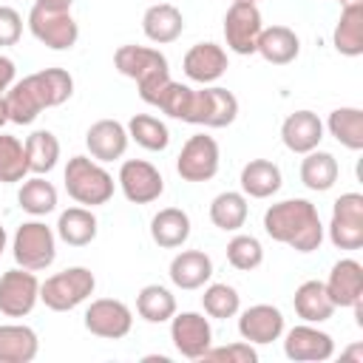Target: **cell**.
Segmentation results:
<instances>
[{
	"instance_id": "13",
	"label": "cell",
	"mask_w": 363,
	"mask_h": 363,
	"mask_svg": "<svg viewBox=\"0 0 363 363\" xmlns=\"http://www.w3.org/2000/svg\"><path fill=\"white\" fill-rule=\"evenodd\" d=\"M116 182H119V187L130 204H150L164 193L162 173L145 159H125Z\"/></svg>"
},
{
	"instance_id": "39",
	"label": "cell",
	"mask_w": 363,
	"mask_h": 363,
	"mask_svg": "<svg viewBox=\"0 0 363 363\" xmlns=\"http://www.w3.org/2000/svg\"><path fill=\"white\" fill-rule=\"evenodd\" d=\"M201 306L210 318H218V320H227V318H235L238 309H241V295L235 286L230 284H210L201 295Z\"/></svg>"
},
{
	"instance_id": "6",
	"label": "cell",
	"mask_w": 363,
	"mask_h": 363,
	"mask_svg": "<svg viewBox=\"0 0 363 363\" xmlns=\"http://www.w3.org/2000/svg\"><path fill=\"white\" fill-rule=\"evenodd\" d=\"M11 255L17 267L40 272L57 258V235L45 221H23L11 238Z\"/></svg>"
},
{
	"instance_id": "26",
	"label": "cell",
	"mask_w": 363,
	"mask_h": 363,
	"mask_svg": "<svg viewBox=\"0 0 363 363\" xmlns=\"http://www.w3.org/2000/svg\"><path fill=\"white\" fill-rule=\"evenodd\" d=\"M292 306H295V312H298V318H301L303 323H323V320H329V318L335 315V309H337V306L332 303V298H329L323 281H303V284L295 289V295H292Z\"/></svg>"
},
{
	"instance_id": "19",
	"label": "cell",
	"mask_w": 363,
	"mask_h": 363,
	"mask_svg": "<svg viewBox=\"0 0 363 363\" xmlns=\"http://www.w3.org/2000/svg\"><path fill=\"white\" fill-rule=\"evenodd\" d=\"M128 128L116 119H99L88 128L85 133V145H88V153L91 159L96 162H113V159H122L125 150H128Z\"/></svg>"
},
{
	"instance_id": "44",
	"label": "cell",
	"mask_w": 363,
	"mask_h": 363,
	"mask_svg": "<svg viewBox=\"0 0 363 363\" xmlns=\"http://www.w3.org/2000/svg\"><path fill=\"white\" fill-rule=\"evenodd\" d=\"M34 6H40V9H45V11H71L74 0H37Z\"/></svg>"
},
{
	"instance_id": "9",
	"label": "cell",
	"mask_w": 363,
	"mask_h": 363,
	"mask_svg": "<svg viewBox=\"0 0 363 363\" xmlns=\"http://www.w3.org/2000/svg\"><path fill=\"white\" fill-rule=\"evenodd\" d=\"M218 162H221L218 142L207 133H193L182 145V153L176 159V173L184 182H210L218 173Z\"/></svg>"
},
{
	"instance_id": "46",
	"label": "cell",
	"mask_w": 363,
	"mask_h": 363,
	"mask_svg": "<svg viewBox=\"0 0 363 363\" xmlns=\"http://www.w3.org/2000/svg\"><path fill=\"white\" fill-rule=\"evenodd\" d=\"M6 241H9V235H6V227L0 224V255H3V250H6Z\"/></svg>"
},
{
	"instance_id": "40",
	"label": "cell",
	"mask_w": 363,
	"mask_h": 363,
	"mask_svg": "<svg viewBox=\"0 0 363 363\" xmlns=\"http://www.w3.org/2000/svg\"><path fill=\"white\" fill-rule=\"evenodd\" d=\"M227 261H230V267H235L241 272H252L264 261V247L255 235H244V233L233 235L227 244Z\"/></svg>"
},
{
	"instance_id": "24",
	"label": "cell",
	"mask_w": 363,
	"mask_h": 363,
	"mask_svg": "<svg viewBox=\"0 0 363 363\" xmlns=\"http://www.w3.org/2000/svg\"><path fill=\"white\" fill-rule=\"evenodd\" d=\"M142 31H145V37L150 40V43H156V45H167V43H173V40H179L182 37V31H184V17H182V11L173 6V3H153L147 11H145V17H142Z\"/></svg>"
},
{
	"instance_id": "49",
	"label": "cell",
	"mask_w": 363,
	"mask_h": 363,
	"mask_svg": "<svg viewBox=\"0 0 363 363\" xmlns=\"http://www.w3.org/2000/svg\"><path fill=\"white\" fill-rule=\"evenodd\" d=\"M156 3H164V0H156Z\"/></svg>"
},
{
	"instance_id": "2",
	"label": "cell",
	"mask_w": 363,
	"mask_h": 363,
	"mask_svg": "<svg viewBox=\"0 0 363 363\" xmlns=\"http://www.w3.org/2000/svg\"><path fill=\"white\" fill-rule=\"evenodd\" d=\"M264 230L272 241L286 244L295 252H315L323 241V224L318 207L306 199H286L267 207Z\"/></svg>"
},
{
	"instance_id": "45",
	"label": "cell",
	"mask_w": 363,
	"mask_h": 363,
	"mask_svg": "<svg viewBox=\"0 0 363 363\" xmlns=\"http://www.w3.org/2000/svg\"><path fill=\"white\" fill-rule=\"evenodd\" d=\"M6 122H9V111H6V99L0 96V128H3Z\"/></svg>"
},
{
	"instance_id": "38",
	"label": "cell",
	"mask_w": 363,
	"mask_h": 363,
	"mask_svg": "<svg viewBox=\"0 0 363 363\" xmlns=\"http://www.w3.org/2000/svg\"><path fill=\"white\" fill-rule=\"evenodd\" d=\"M28 176V159H26V145L11 136L0 133V182L14 184Z\"/></svg>"
},
{
	"instance_id": "8",
	"label": "cell",
	"mask_w": 363,
	"mask_h": 363,
	"mask_svg": "<svg viewBox=\"0 0 363 363\" xmlns=\"http://www.w3.org/2000/svg\"><path fill=\"white\" fill-rule=\"evenodd\" d=\"M28 31L37 43H43L51 51H68L79 40V26L71 17V11H45L34 6L28 11Z\"/></svg>"
},
{
	"instance_id": "25",
	"label": "cell",
	"mask_w": 363,
	"mask_h": 363,
	"mask_svg": "<svg viewBox=\"0 0 363 363\" xmlns=\"http://www.w3.org/2000/svg\"><path fill=\"white\" fill-rule=\"evenodd\" d=\"M241 193L250 196V199H269L281 190L284 184V176H281V167L269 159H250L244 167H241Z\"/></svg>"
},
{
	"instance_id": "34",
	"label": "cell",
	"mask_w": 363,
	"mask_h": 363,
	"mask_svg": "<svg viewBox=\"0 0 363 363\" xmlns=\"http://www.w3.org/2000/svg\"><path fill=\"white\" fill-rule=\"evenodd\" d=\"M329 133L349 150H363V111L360 108H335L326 119Z\"/></svg>"
},
{
	"instance_id": "27",
	"label": "cell",
	"mask_w": 363,
	"mask_h": 363,
	"mask_svg": "<svg viewBox=\"0 0 363 363\" xmlns=\"http://www.w3.org/2000/svg\"><path fill=\"white\" fill-rule=\"evenodd\" d=\"M40 352L37 332L23 323H0V363H31Z\"/></svg>"
},
{
	"instance_id": "5",
	"label": "cell",
	"mask_w": 363,
	"mask_h": 363,
	"mask_svg": "<svg viewBox=\"0 0 363 363\" xmlns=\"http://www.w3.org/2000/svg\"><path fill=\"white\" fill-rule=\"evenodd\" d=\"M94 286L96 278L88 267H68L40 284V301L54 312H68L88 301L94 295Z\"/></svg>"
},
{
	"instance_id": "47",
	"label": "cell",
	"mask_w": 363,
	"mask_h": 363,
	"mask_svg": "<svg viewBox=\"0 0 363 363\" xmlns=\"http://www.w3.org/2000/svg\"><path fill=\"white\" fill-rule=\"evenodd\" d=\"M233 3H255V0H233Z\"/></svg>"
},
{
	"instance_id": "11",
	"label": "cell",
	"mask_w": 363,
	"mask_h": 363,
	"mask_svg": "<svg viewBox=\"0 0 363 363\" xmlns=\"http://www.w3.org/2000/svg\"><path fill=\"white\" fill-rule=\"evenodd\" d=\"M40 301V281L31 269L14 267L0 275V312L6 318H26Z\"/></svg>"
},
{
	"instance_id": "7",
	"label": "cell",
	"mask_w": 363,
	"mask_h": 363,
	"mask_svg": "<svg viewBox=\"0 0 363 363\" xmlns=\"http://www.w3.org/2000/svg\"><path fill=\"white\" fill-rule=\"evenodd\" d=\"M238 116V99L218 85L193 88V99H190V111H187V122L190 125H204V128H227L233 125Z\"/></svg>"
},
{
	"instance_id": "20",
	"label": "cell",
	"mask_w": 363,
	"mask_h": 363,
	"mask_svg": "<svg viewBox=\"0 0 363 363\" xmlns=\"http://www.w3.org/2000/svg\"><path fill=\"white\" fill-rule=\"evenodd\" d=\"M323 286L335 306H354L363 301V267L354 258H340Z\"/></svg>"
},
{
	"instance_id": "23",
	"label": "cell",
	"mask_w": 363,
	"mask_h": 363,
	"mask_svg": "<svg viewBox=\"0 0 363 363\" xmlns=\"http://www.w3.org/2000/svg\"><path fill=\"white\" fill-rule=\"evenodd\" d=\"M332 45L343 57H360L363 54V0L343 3L337 26L332 31Z\"/></svg>"
},
{
	"instance_id": "3",
	"label": "cell",
	"mask_w": 363,
	"mask_h": 363,
	"mask_svg": "<svg viewBox=\"0 0 363 363\" xmlns=\"http://www.w3.org/2000/svg\"><path fill=\"white\" fill-rule=\"evenodd\" d=\"M113 65L122 77L136 82L139 96L147 105H156V99L170 82L167 57L150 45H119L113 51Z\"/></svg>"
},
{
	"instance_id": "35",
	"label": "cell",
	"mask_w": 363,
	"mask_h": 363,
	"mask_svg": "<svg viewBox=\"0 0 363 363\" xmlns=\"http://www.w3.org/2000/svg\"><path fill=\"white\" fill-rule=\"evenodd\" d=\"M26 159H28V173L43 176L57 167L60 159V142L51 130H34L26 139Z\"/></svg>"
},
{
	"instance_id": "15",
	"label": "cell",
	"mask_w": 363,
	"mask_h": 363,
	"mask_svg": "<svg viewBox=\"0 0 363 363\" xmlns=\"http://www.w3.org/2000/svg\"><path fill=\"white\" fill-rule=\"evenodd\" d=\"M130 326H133V312L128 309V303L116 298H96L85 309V329L96 337L119 340L130 332Z\"/></svg>"
},
{
	"instance_id": "10",
	"label": "cell",
	"mask_w": 363,
	"mask_h": 363,
	"mask_svg": "<svg viewBox=\"0 0 363 363\" xmlns=\"http://www.w3.org/2000/svg\"><path fill=\"white\" fill-rule=\"evenodd\" d=\"M329 241L337 250H360L363 247V196L343 193L332 204Z\"/></svg>"
},
{
	"instance_id": "18",
	"label": "cell",
	"mask_w": 363,
	"mask_h": 363,
	"mask_svg": "<svg viewBox=\"0 0 363 363\" xmlns=\"http://www.w3.org/2000/svg\"><path fill=\"white\" fill-rule=\"evenodd\" d=\"M182 68H184L187 79H193L199 85H210V82L224 77V71H227V51L218 43H196L184 54Z\"/></svg>"
},
{
	"instance_id": "31",
	"label": "cell",
	"mask_w": 363,
	"mask_h": 363,
	"mask_svg": "<svg viewBox=\"0 0 363 363\" xmlns=\"http://www.w3.org/2000/svg\"><path fill=\"white\" fill-rule=\"evenodd\" d=\"M96 216L91 213V207H68L60 213L57 218V235L68 244V247H85L96 238Z\"/></svg>"
},
{
	"instance_id": "48",
	"label": "cell",
	"mask_w": 363,
	"mask_h": 363,
	"mask_svg": "<svg viewBox=\"0 0 363 363\" xmlns=\"http://www.w3.org/2000/svg\"><path fill=\"white\" fill-rule=\"evenodd\" d=\"M337 3H340V6H343V3H349V0H337Z\"/></svg>"
},
{
	"instance_id": "32",
	"label": "cell",
	"mask_w": 363,
	"mask_h": 363,
	"mask_svg": "<svg viewBox=\"0 0 363 363\" xmlns=\"http://www.w3.org/2000/svg\"><path fill=\"white\" fill-rule=\"evenodd\" d=\"M247 213H250L247 196L244 193H235V190H224V193H218L210 201V221L218 230H224V233L241 230L244 221H247Z\"/></svg>"
},
{
	"instance_id": "30",
	"label": "cell",
	"mask_w": 363,
	"mask_h": 363,
	"mask_svg": "<svg viewBox=\"0 0 363 363\" xmlns=\"http://www.w3.org/2000/svg\"><path fill=\"white\" fill-rule=\"evenodd\" d=\"M337 176H340V164H337V159L332 153L318 150V147L303 153V162H301V182H303V187H309L315 193H326V190L335 187Z\"/></svg>"
},
{
	"instance_id": "41",
	"label": "cell",
	"mask_w": 363,
	"mask_h": 363,
	"mask_svg": "<svg viewBox=\"0 0 363 363\" xmlns=\"http://www.w3.org/2000/svg\"><path fill=\"white\" fill-rule=\"evenodd\" d=\"M204 363H255L258 352L252 349V343L238 340V343H227V346H210L201 354Z\"/></svg>"
},
{
	"instance_id": "4",
	"label": "cell",
	"mask_w": 363,
	"mask_h": 363,
	"mask_svg": "<svg viewBox=\"0 0 363 363\" xmlns=\"http://www.w3.org/2000/svg\"><path fill=\"white\" fill-rule=\"evenodd\" d=\"M65 190L68 196L82 207H99L113 199V176L102 167V162L88 156H71L65 164Z\"/></svg>"
},
{
	"instance_id": "22",
	"label": "cell",
	"mask_w": 363,
	"mask_h": 363,
	"mask_svg": "<svg viewBox=\"0 0 363 363\" xmlns=\"http://www.w3.org/2000/svg\"><path fill=\"white\" fill-rule=\"evenodd\" d=\"M167 275L179 289H201L213 278V258L201 250H182L173 255Z\"/></svg>"
},
{
	"instance_id": "14",
	"label": "cell",
	"mask_w": 363,
	"mask_h": 363,
	"mask_svg": "<svg viewBox=\"0 0 363 363\" xmlns=\"http://www.w3.org/2000/svg\"><path fill=\"white\" fill-rule=\"evenodd\" d=\"M170 340L182 357L201 360V354L213 346V326L199 312H179L170 318Z\"/></svg>"
},
{
	"instance_id": "28",
	"label": "cell",
	"mask_w": 363,
	"mask_h": 363,
	"mask_svg": "<svg viewBox=\"0 0 363 363\" xmlns=\"http://www.w3.org/2000/svg\"><path fill=\"white\" fill-rule=\"evenodd\" d=\"M255 54H261L272 65H286L301 54V40L286 26H269V28H261Z\"/></svg>"
},
{
	"instance_id": "43",
	"label": "cell",
	"mask_w": 363,
	"mask_h": 363,
	"mask_svg": "<svg viewBox=\"0 0 363 363\" xmlns=\"http://www.w3.org/2000/svg\"><path fill=\"white\" fill-rule=\"evenodd\" d=\"M14 77H17V68H14V62L6 57V54H0V96L14 85Z\"/></svg>"
},
{
	"instance_id": "29",
	"label": "cell",
	"mask_w": 363,
	"mask_h": 363,
	"mask_svg": "<svg viewBox=\"0 0 363 363\" xmlns=\"http://www.w3.org/2000/svg\"><path fill=\"white\" fill-rule=\"evenodd\" d=\"M150 238L164 247L176 250L190 238V216L179 207H164L150 218Z\"/></svg>"
},
{
	"instance_id": "36",
	"label": "cell",
	"mask_w": 363,
	"mask_h": 363,
	"mask_svg": "<svg viewBox=\"0 0 363 363\" xmlns=\"http://www.w3.org/2000/svg\"><path fill=\"white\" fill-rule=\"evenodd\" d=\"M17 201H20V210H26L28 216H48L57 207V187L43 176L23 179Z\"/></svg>"
},
{
	"instance_id": "1",
	"label": "cell",
	"mask_w": 363,
	"mask_h": 363,
	"mask_svg": "<svg viewBox=\"0 0 363 363\" xmlns=\"http://www.w3.org/2000/svg\"><path fill=\"white\" fill-rule=\"evenodd\" d=\"M71 94H74V77L65 68H43L37 74H28L3 94L9 122L31 125L45 108H57L68 102Z\"/></svg>"
},
{
	"instance_id": "17",
	"label": "cell",
	"mask_w": 363,
	"mask_h": 363,
	"mask_svg": "<svg viewBox=\"0 0 363 363\" xmlns=\"http://www.w3.org/2000/svg\"><path fill=\"white\" fill-rule=\"evenodd\" d=\"M238 335L247 340V343H272L284 335V315L278 306L272 303H255L250 309L241 312L238 318Z\"/></svg>"
},
{
	"instance_id": "37",
	"label": "cell",
	"mask_w": 363,
	"mask_h": 363,
	"mask_svg": "<svg viewBox=\"0 0 363 363\" xmlns=\"http://www.w3.org/2000/svg\"><path fill=\"white\" fill-rule=\"evenodd\" d=\"M128 136L145 147V150H153V153H162L167 145H170V130L167 125L159 119V116H150V113H136L130 116L128 122Z\"/></svg>"
},
{
	"instance_id": "12",
	"label": "cell",
	"mask_w": 363,
	"mask_h": 363,
	"mask_svg": "<svg viewBox=\"0 0 363 363\" xmlns=\"http://www.w3.org/2000/svg\"><path fill=\"white\" fill-rule=\"evenodd\" d=\"M261 28H264V20H261V11L255 3H233L224 14L227 48L241 54V57L255 54V43H258Z\"/></svg>"
},
{
	"instance_id": "16",
	"label": "cell",
	"mask_w": 363,
	"mask_h": 363,
	"mask_svg": "<svg viewBox=\"0 0 363 363\" xmlns=\"http://www.w3.org/2000/svg\"><path fill=\"white\" fill-rule=\"evenodd\" d=\"M284 354L295 363H323L335 354V340L312 323H298L284 337Z\"/></svg>"
},
{
	"instance_id": "33",
	"label": "cell",
	"mask_w": 363,
	"mask_h": 363,
	"mask_svg": "<svg viewBox=\"0 0 363 363\" xmlns=\"http://www.w3.org/2000/svg\"><path fill=\"white\" fill-rule=\"evenodd\" d=\"M136 312L147 323H164L176 315V298L167 286L162 284H147L136 295Z\"/></svg>"
},
{
	"instance_id": "42",
	"label": "cell",
	"mask_w": 363,
	"mask_h": 363,
	"mask_svg": "<svg viewBox=\"0 0 363 363\" xmlns=\"http://www.w3.org/2000/svg\"><path fill=\"white\" fill-rule=\"evenodd\" d=\"M23 34V17L11 6H0V45H14Z\"/></svg>"
},
{
	"instance_id": "21",
	"label": "cell",
	"mask_w": 363,
	"mask_h": 363,
	"mask_svg": "<svg viewBox=\"0 0 363 363\" xmlns=\"http://www.w3.org/2000/svg\"><path fill=\"white\" fill-rule=\"evenodd\" d=\"M281 139H284L286 150L303 156V153H309V150H315L320 145V139H323V122L312 111H295V113H289L284 119Z\"/></svg>"
}]
</instances>
